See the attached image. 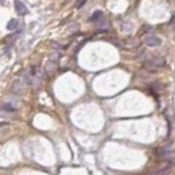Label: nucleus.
<instances>
[{"instance_id":"f257e3e1","label":"nucleus","mask_w":175,"mask_h":175,"mask_svg":"<svg viewBox=\"0 0 175 175\" xmlns=\"http://www.w3.org/2000/svg\"><path fill=\"white\" fill-rule=\"evenodd\" d=\"M44 79V70L38 66H33L24 73V81L34 88H38Z\"/></svg>"},{"instance_id":"f03ea898","label":"nucleus","mask_w":175,"mask_h":175,"mask_svg":"<svg viewBox=\"0 0 175 175\" xmlns=\"http://www.w3.org/2000/svg\"><path fill=\"white\" fill-rule=\"evenodd\" d=\"M172 155H173V151L168 147L159 148L157 150V157L160 160H169V159L172 158Z\"/></svg>"},{"instance_id":"7ed1b4c3","label":"nucleus","mask_w":175,"mask_h":175,"mask_svg":"<svg viewBox=\"0 0 175 175\" xmlns=\"http://www.w3.org/2000/svg\"><path fill=\"white\" fill-rule=\"evenodd\" d=\"M25 90V82L21 79H18V80L13 81L12 87H11V91H12L14 94L20 95L24 92Z\"/></svg>"},{"instance_id":"20e7f679","label":"nucleus","mask_w":175,"mask_h":175,"mask_svg":"<svg viewBox=\"0 0 175 175\" xmlns=\"http://www.w3.org/2000/svg\"><path fill=\"white\" fill-rule=\"evenodd\" d=\"M143 43L146 45L149 46V47H154V46H159L161 44V40L158 36L154 35H147L145 38H143Z\"/></svg>"},{"instance_id":"39448f33","label":"nucleus","mask_w":175,"mask_h":175,"mask_svg":"<svg viewBox=\"0 0 175 175\" xmlns=\"http://www.w3.org/2000/svg\"><path fill=\"white\" fill-rule=\"evenodd\" d=\"M170 171V166H162V168L155 169V170L149 171V172L145 173L143 175H166Z\"/></svg>"},{"instance_id":"423d86ee","label":"nucleus","mask_w":175,"mask_h":175,"mask_svg":"<svg viewBox=\"0 0 175 175\" xmlns=\"http://www.w3.org/2000/svg\"><path fill=\"white\" fill-rule=\"evenodd\" d=\"M14 8H15L17 13L20 15H24L25 13L28 12V9H26L25 5L22 2V1H20V0H15L14 1Z\"/></svg>"},{"instance_id":"0eeeda50","label":"nucleus","mask_w":175,"mask_h":175,"mask_svg":"<svg viewBox=\"0 0 175 175\" xmlns=\"http://www.w3.org/2000/svg\"><path fill=\"white\" fill-rule=\"evenodd\" d=\"M18 25H19V22H18V20H15V19H11V20L9 21V23H8L7 29H8V30L13 31V30H15V29H17Z\"/></svg>"},{"instance_id":"6e6552de","label":"nucleus","mask_w":175,"mask_h":175,"mask_svg":"<svg viewBox=\"0 0 175 175\" xmlns=\"http://www.w3.org/2000/svg\"><path fill=\"white\" fill-rule=\"evenodd\" d=\"M56 67H57V63H54V61L49 60V61L47 63V65H46V71H48V72H52V71L56 69Z\"/></svg>"},{"instance_id":"1a4fd4ad","label":"nucleus","mask_w":175,"mask_h":175,"mask_svg":"<svg viewBox=\"0 0 175 175\" xmlns=\"http://www.w3.org/2000/svg\"><path fill=\"white\" fill-rule=\"evenodd\" d=\"M102 15H103V13L101 12V11H95V12L92 14V17H91L90 21H98V20H100L101 18H102Z\"/></svg>"},{"instance_id":"9d476101","label":"nucleus","mask_w":175,"mask_h":175,"mask_svg":"<svg viewBox=\"0 0 175 175\" xmlns=\"http://www.w3.org/2000/svg\"><path fill=\"white\" fill-rule=\"evenodd\" d=\"M1 108L5 111H7V112H14L15 108L13 107L11 104H2V106H1Z\"/></svg>"},{"instance_id":"9b49d317","label":"nucleus","mask_w":175,"mask_h":175,"mask_svg":"<svg viewBox=\"0 0 175 175\" xmlns=\"http://www.w3.org/2000/svg\"><path fill=\"white\" fill-rule=\"evenodd\" d=\"M85 2H87V0H78L77 8H78V9H80L81 7H83V6H84Z\"/></svg>"},{"instance_id":"f8f14e48","label":"nucleus","mask_w":175,"mask_h":175,"mask_svg":"<svg viewBox=\"0 0 175 175\" xmlns=\"http://www.w3.org/2000/svg\"><path fill=\"white\" fill-rule=\"evenodd\" d=\"M7 125H9V124H8V122H0V127H2V126H7Z\"/></svg>"}]
</instances>
